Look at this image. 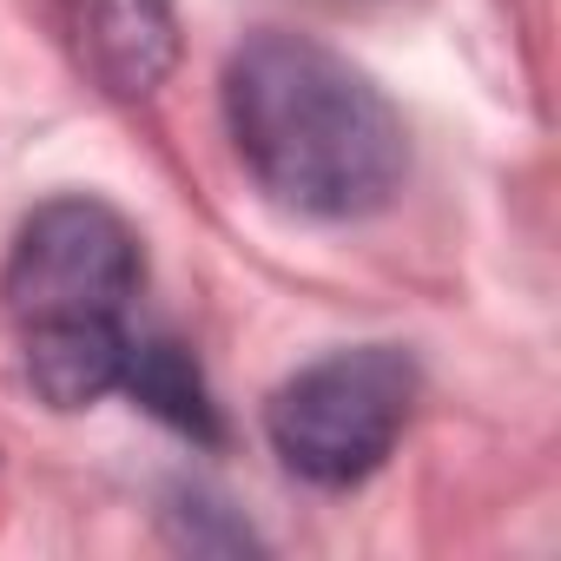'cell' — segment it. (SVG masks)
<instances>
[{"label": "cell", "instance_id": "obj_1", "mask_svg": "<svg viewBox=\"0 0 561 561\" xmlns=\"http://www.w3.org/2000/svg\"><path fill=\"white\" fill-rule=\"evenodd\" d=\"M225 133L251 185L305 218H364L403 185V119L344 54L251 34L225 60Z\"/></svg>", "mask_w": 561, "mask_h": 561}, {"label": "cell", "instance_id": "obj_5", "mask_svg": "<svg viewBox=\"0 0 561 561\" xmlns=\"http://www.w3.org/2000/svg\"><path fill=\"white\" fill-rule=\"evenodd\" d=\"M152 416H165L172 430L198 436V443H218V416H211V397L192 370V357L165 337H133V364H126V383Z\"/></svg>", "mask_w": 561, "mask_h": 561}, {"label": "cell", "instance_id": "obj_3", "mask_svg": "<svg viewBox=\"0 0 561 561\" xmlns=\"http://www.w3.org/2000/svg\"><path fill=\"white\" fill-rule=\"evenodd\" d=\"M416 410V364L397 344H357L305 364L264 410V436L291 476L318 489H351L410 430Z\"/></svg>", "mask_w": 561, "mask_h": 561}, {"label": "cell", "instance_id": "obj_4", "mask_svg": "<svg viewBox=\"0 0 561 561\" xmlns=\"http://www.w3.org/2000/svg\"><path fill=\"white\" fill-rule=\"evenodd\" d=\"M80 73L113 100H146L179 67L172 0H60Z\"/></svg>", "mask_w": 561, "mask_h": 561}, {"label": "cell", "instance_id": "obj_2", "mask_svg": "<svg viewBox=\"0 0 561 561\" xmlns=\"http://www.w3.org/2000/svg\"><path fill=\"white\" fill-rule=\"evenodd\" d=\"M0 298L21 331L27 383L54 410H87L126 383L133 331L126 311L139 298V238L100 198L41 205L14 251Z\"/></svg>", "mask_w": 561, "mask_h": 561}]
</instances>
